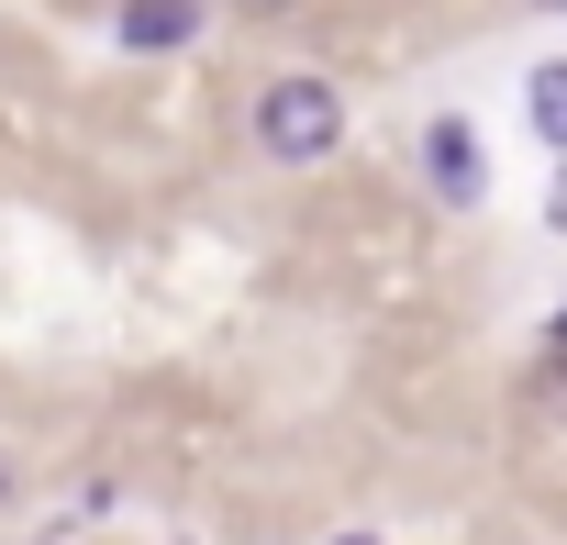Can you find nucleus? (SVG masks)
Returning a JSON list of instances; mask_svg holds the SVG:
<instances>
[{
    "mask_svg": "<svg viewBox=\"0 0 567 545\" xmlns=\"http://www.w3.org/2000/svg\"><path fill=\"white\" fill-rule=\"evenodd\" d=\"M245 134H256L267 167H323V156L346 145V90H334L323 68H278V79L256 90Z\"/></svg>",
    "mask_w": 567,
    "mask_h": 545,
    "instance_id": "obj_1",
    "label": "nucleus"
},
{
    "mask_svg": "<svg viewBox=\"0 0 567 545\" xmlns=\"http://www.w3.org/2000/svg\"><path fill=\"white\" fill-rule=\"evenodd\" d=\"M412 167H423V189H434L445 212H478V200H489V145H478L467 112H434L423 145H412Z\"/></svg>",
    "mask_w": 567,
    "mask_h": 545,
    "instance_id": "obj_2",
    "label": "nucleus"
},
{
    "mask_svg": "<svg viewBox=\"0 0 567 545\" xmlns=\"http://www.w3.org/2000/svg\"><path fill=\"white\" fill-rule=\"evenodd\" d=\"M200 12H212V0H123V12H112V45H123V56H178V45L200 34Z\"/></svg>",
    "mask_w": 567,
    "mask_h": 545,
    "instance_id": "obj_3",
    "label": "nucleus"
},
{
    "mask_svg": "<svg viewBox=\"0 0 567 545\" xmlns=\"http://www.w3.org/2000/svg\"><path fill=\"white\" fill-rule=\"evenodd\" d=\"M523 112H534V134H545V156H567V56H545V68L523 79Z\"/></svg>",
    "mask_w": 567,
    "mask_h": 545,
    "instance_id": "obj_4",
    "label": "nucleus"
},
{
    "mask_svg": "<svg viewBox=\"0 0 567 545\" xmlns=\"http://www.w3.org/2000/svg\"><path fill=\"white\" fill-rule=\"evenodd\" d=\"M534 412L545 423H567V323L545 335V357H534Z\"/></svg>",
    "mask_w": 567,
    "mask_h": 545,
    "instance_id": "obj_5",
    "label": "nucleus"
},
{
    "mask_svg": "<svg viewBox=\"0 0 567 545\" xmlns=\"http://www.w3.org/2000/svg\"><path fill=\"white\" fill-rule=\"evenodd\" d=\"M234 12H245V23H290L301 0H234Z\"/></svg>",
    "mask_w": 567,
    "mask_h": 545,
    "instance_id": "obj_6",
    "label": "nucleus"
},
{
    "mask_svg": "<svg viewBox=\"0 0 567 545\" xmlns=\"http://www.w3.org/2000/svg\"><path fill=\"white\" fill-rule=\"evenodd\" d=\"M545 223H556V234H567V167H556V189H545Z\"/></svg>",
    "mask_w": 567,
    "mask_h": 545,
    "instance_id": "obj_7",
    "label": "nucleus"
},
{
    "mask_svg": "<svg viewBox=\"0 0 567 545\" xmlns=\"http://www.w3.org/2000/svg\"><path fill=\"white\" fill-rule=\"evenodd\" d=\"M12 490H23V467H12V445H0V512H12Z\"/></svg>",
    "mask_w": 567,
    "mask_h": 545,
    "instance_id": "obj_8",
    "label": "nucleus"
},
{
    "mask_svg": "<svg viewBox=\"0 0 567 545\" xmlns=\"http://www.w3.org/2000/svg\"><path fill=\"white\" fill-rule=\"evenodd\" d=\"M534 12H567V0H534Z\"/></svg>",
    "mask_w": 567,
    "mask_h": 545,
    "instance_id": "obj_9",
    "label": "nucleus"
},
{
    "mask_svg": "<svg viewBox=\"0 0 567 545\" xmlns=\"http://www.w3.org/2000/svg\"><path fill=\"white\" fill-rule=\"evenodd\" d=\"M334 545H368V534H334Z\"/></svg>",
    "mask_w": 567,
    "mask_h": 545,
    "instance_id": "obj_10",
    "label": "nucleus"
},
{
    "mask_svg": "<svg viewBox=\"0 0 567 545\" xmlns=\"http://www.w3.org/2000/svg\"><path fill=\"white\" fill-rule=\"evenodd\" d=\"M556 323H567V312H556Z\"/></svg>",
    "mask_w": 567,
    "mask_h": 545,
    "instance_id": "obj_11",
    "label": "nucleus"
}]
</instances>
